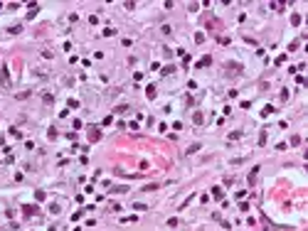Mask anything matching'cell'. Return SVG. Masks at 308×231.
Returning <instances> with one entry per match:
<instances>
[{
  "label": "cell",
  "instance_id": "obj_4",
  "mask_svg": "<svg viewBox=\"0 0 308 231\" xmlns=\"http://www.w3.org/2000/svg\"><path fill=\"white\" fill-rule=\"evenodd\" d=\"M197 150H200V143H195V145H190V148H187V152H197Z\"/></svg>",
  "mask_w": 308,
  "mask_h": 231
},
{
  "label": "cell",
  "instance_id": "obj_1",
  "mask_svg": "<svg viewBox=\"0 0 308 231\" xmlns=\"http://www.w3.org/2000/svg\"><path fill=\"white\" fill-rule=\"evenodd\" d=\"M8 81H10V76H8V67H3V84L8 86Z\"/></svg>",
  "mask_w": 308,
  "mask_h": 231
},
{
  "label": "cell",
  "instance_id": "obj_2",
  "mask_svg": "<svg viewBox=\"0 0 308 231\" xmlns=\"http://www.w3.org/2000/svg\"><path fill=\"white\" fill-rule=\"evenodd\" d=\"M212 194H214V197H217V199H222V194H224V192H222V189H220V187H214V189H212Z\"/></svg>",
  "mask_w": 308,
  "mask_h": 231
},
{
  "label": "cell",
  "instance_id": "obj_5",
  "mask_svg": "<svg viewBox=\"0 0 308 231\" xmlns=\"http://www.w3.org/2000/svg\"><path fill=\"white\" fill-rule=\"evenodd\" d=\"M146 93H148V99H153V96H155V89H153V86H148V89H146Z\"/></svg>",
  "mask_w": 308,
  "mask_h": 231
},
{
  "label": "cell",
  "instance_id": "obj_3",
  "mask_svg": "<svg viewBox=\"0 0 308 231\" xmlns=\"http://www.w3.org/2000/svg\"><path fill=\"white\" fill-rule=\"evenodd\" d=\"M192 121H195V123H197V125H200V123H202V121H205V118H202V113H195V116H192Z\"/></svg>",
  "mask_w": 308,
  "mask_h": 231
}]
</instances>
